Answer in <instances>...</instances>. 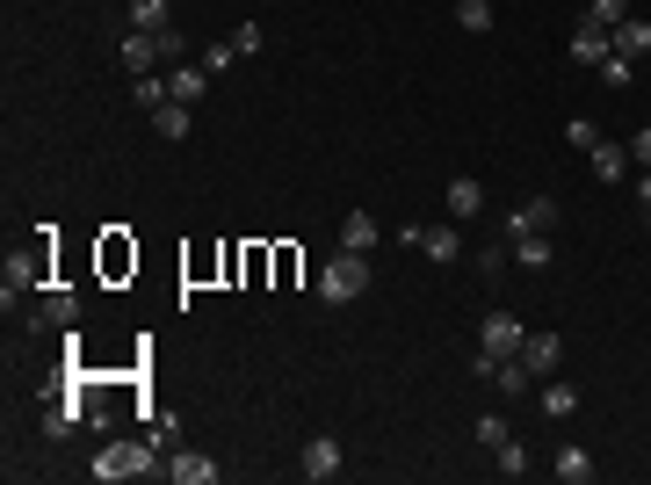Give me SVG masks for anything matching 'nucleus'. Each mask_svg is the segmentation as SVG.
I'll list each match as a JSON object with an SVG mask.
<instances>
[{
  "instance_id": "obj_1",
  "label": "nucleus",
  "mask_w": 651,
  "mask_h": 485,
  "mask_svg": "<svg viewBox=\"0 0 651 485\" xmlns=\"http://www.w3.org/2000/svg\"><path fill=\"white\" fill-rule=\"evenodd\" d=\"M362 290H369V254H348V247H340V254L319 268V297H326V305H355Z\"/></svg>"
},
{
  "instance_id": "obj_2",
  "label": "nucleus",
  "mask_w": 651,
  "mask_h": 485,
  "mask_svg": "<svg viewBox=\"0 0 651 485\" xmlns=\"http://www.w3.org/2000/svg\"><path fill=\"white\" fill-rule=\"evenodd\" d=\"M152 449H160V442H109L87 471H95L102 485H116V478H145V471H167V464H152Z\"/></svg>"
},
{
  "instance_id": "obj_3",
  "label": "nucleus",
  "mask_w": 651,
  "mask_h": 485,
  "mask_svg": "<svg viewBox=\"0 0 651 485\" xmlns=\"http://www.w3.org/2000/svg\"><path fill=\"white\" fill-rule=\"evenodd\" d=\"M521 333H529V326H521L514 312H492V319L478 326V348H485V355H500V362H507V355H521Z\"/></svg>"
},
{
  "instance_id": "obj_4",
  "label": "nucleus",
  "mask_w": 651,
  "mask_h": 485,
  "mask_svg": "<svg viewBox=\"0 0 651 485\" xmlns=\"http://www.w3.org/2000/svg\"><path fill=\"white\" fill-rule=\"evenodd\" d=\"M521 362H529V377H557L565 341H557V333H521Z\"/></svg>"
},
{
  "instance_id": "obj_5",
  "label": "nucleus",
  "mask_w": 651,
  "mask_h": 485,
  "mask_svg": "<svg viewBox=\"0 0 651 485\" xmlns=\"http://www.w3.org/2000/svg\"><path fill=\"white\" fill-rule=\"evenodd\" d=\"M608 51H615V37H608L594 15H579V29H572V58H579V66H601Z\"/></svg>"
},
{
  "instance_id": "obj_6",
  "label": "nucleus",
  "mask_w": 651,
  "mask_h": 485,
  "mask_svg": "<svg viewBox=\"0 0 651 485\" xmlns=\"http://www.w3.org/2000/svg\"><path fill=\"white\" fill-rule=\"evenodd\" d=\"M550 225H557V203H550V196H529V203L507 210V239H514V232H550Z\"/></svg>"
},
{
  "instance_id": "obj_7",
  "label": "nucleus",
  "mask_w": 651,
  "mask_h": 485,
  "mask_svg": "<svg viewBox=\"0 0 651 485\" xmlns=\"http://www.w3.org/2000/svg\"><path fill=\"white\" fill-rule=\"evenodd\" d=\"M123 66H131V80H145L160 66V37H152V29H131V37H123Z\"/></svg>"
},
{
  "instance_id": "obj_8",
  "label": "nucleus",
  "mask_w": 651,
  "mask_h": 485,
  "mask_svg": "<svg viewBox=\"0 0 651 485\" xmlns=\"http://www.w3.org/2000/svg\"><path fill=\"white\" fill-rule=\"evenodd\" d=\"M377 239H384V225L369 218V210H348V218H340V247H348V254H369Z\"/></svg>"
},
{
  "instance_id": "obj_9",
  "label": "nucleus",
  "mask_w": 651,
  "mask_h": 485,
  "mask_svg": "<svg viewBox=\"0 0 651 485\" xmlns=\"http://www.w3.org/2000/svg\"><path fill=\"white\" fill-rule=\"evenodd\" d=\"M167 478H174V485H210L217 464L203 457V449H174V457H167Z\"/></svg>"
},
{
  "instance_id": "obj_10",
  "label": "nucleus",
  "mask_w": 651,
  "mask_h": 485,
  "mask_svg": "<svg viewBox=\"0 0 651 485\" xmlns=\"http://www.w3.org/2000/svg\"><path fill=\"white\" fill-rule=\"evenodd\" d=\"M478 210H485V181H471V174H456V181H449V218L463 225V218H478Z\"/></svg>"
},
{
  "instance_id": "obj_11",
  "label": "nucleus",
  "mask_w": 651,
  "mask_h": 485,
  "mask_svg": "<svg viewBox=\"0 0 651 485\" xmlns=\"http://www.w3.org/2000/svg\"><path fill=\"white\" fill-rule=\"evenodd\" d=\"M630 167H637L630 145H608V138L594 145V181H630Z\"/></svg>"
},
{
  "instance_id": "obj_12",
  "label": "nucleus",
  "mask_w": 651,
  "mask_h": 485,
  "mask_svg": "<svg viewBox=\"0 0 651 485\" xmlns=\"http://www.w3.org/2000/svg\"><path fill=\"white\" fill-rule=\"evenodd\" d=\"M333 471H340V442L312 435V442H304V478H333Z\"/></svg>"
},
{
  "instance_id": "obj_13",
  "label": "nucleus",
  "mask_w": 651,
  "mask_h": 485,
  "mask_svg": "<svg viewBox=\"0 0 651 485\" xmlns=\"http://www.w3.org/2000/svg\"><path fill=\"white\" fill-rule=\"evenodd\" d=\"M550 471L565 478V485H586V478H594V457H586L579 442H565V449H557V457H550Z\"/></svg>"
},
{
  "instance_id": "obj_14",
  "label": "nucleus",
  "mask_w": 651,
  "mask_h": 485,
  "mask_svg": "<svg viewBox=\"0 0 651 485\" xmlns=\"http://www.w3.org/2000/svg\"><path fill=\"white\" fill-rule=\"evenodd\" d=\"M608 37H615V51H623V58H644V51H651V22H637V15H623V22H615V29H608Z\"/></svg>"
},
{
  "instance_id": "obj_15",
  "label": "nucleus",
  "mask_w": 651,
  "mask_h": 485,
  "mask_svg": "<svg viewBox=\"0 0 651 485\" xmlns=\"http://www.w3.org/2000/svg\"><path fill=\"white\" fill-rule=\"evenodd\" d=\"M167 87H174V102H189V109H196V102L210 95V73H203V66H174Z\"/></svg>"
},
{
  "instance_id": "obj_16",
  "label": "nucleus",
  "mask_w": 651,
  "mask_h": 485,
  "mask_svg": "<svg viewBox=\"0 0 651 485\" xmlns=\"http://www.w3.org/2000/svg\"><path fill=\"white\" fill-rule=\"evenodd\" d=\"M37 319H44V326H80V297H73V290H44Z\"/></svg>"
},
{
  "instance_id": "obj_17",
  "label": "nucleus",
  "mask_w": 651,
  "mask_h": 485,
  "mask_svg": "<svg viewBox=\"0 0 651 485\" xmlns=\"http://www.w3.org/2000/svg\"><path fill=\"white\" fill-rule=\"evenodd\" d=\"M543 413H550V420H572V413H579V391H572L565 377H543Z\"/></svg>"
},
{
  "instance_id": "obj_18",
  "label": "nucleus",
  "mask_w": 651,
  "mask_h": 485,
  "mask_svg": "<svg viewBox=\"0 0 651 485\" xmlns=\"http://www.w3.org/2000/svg\"><path fill=\"white\" fill-rule=\"evenodd\" d=\"M492 384H500L507 399H529V384H536V377H529V362H521V355H507L500 370H492Z\"/></svg>"
},
{
  "instance_id": "obj_19",
  "label": "nucleus",
  "mask_w": 651,
  "mask_h": 485,
  "mask_svg": "<svg viewBox=\"0 0 651 485\" xmlns=\"http://www.w3.org/2000/svg\"><path fill=\"white\" fill-rule=\"evenodd\" d=\"M507 247H514V261H521V268H550V239H543V232H514Z\"/></svg>"
},
{
  "instance_id": "obj_20",
  "label": "nucleus",
  "mask_w": 651,
  "mask_h": 485,
  "mask_svg": "<svg viewBox=\"0 0 651 485\" xmlns=\"http://www.w3.org/2000/svg\"><path fill=\"white\" fill-rule=\"evenodd\" d=\"M44 276V254H8V305H15V290H29Z\"/></svg>"
},
{
  "instance_id": "obj_21",
  "label": "nucleus",
  "mask_w": 651,
  "mask_h": 485,
  "mask_svg": "<svg viewBox=\"0 0 651 485\" xmlns=\"http://www.w3.org/2000/svg\"><path fill=\"white\" fill-rule=\"evenodd\" d=\"M189 124H196V116H189V102H167V109H152V131H160V138H189Z\"/></svg>"
},
{
  "instance_id": "obj_22",
  "label": "nucleus",
  "mask_w": 651,
  "mask_h": 485,
  "mask_svg": "<svg viewBox=\"0 0 651 485\" xmlns=\"http://www.w3.org/2000/svg\"><path fill=\"white\" fill-rule=\"evenodd\" d=\"M565 145H572V153H594V145H601V124H594V116H572V124H565Z\"/></svg>"
},
{
  "instance_id": "obj_23",
  "label": "nucleus",
  "mask_w": 651,
  "mask_h": 485,
  "mask_svg": "<svg viewBox=\"0 0 651 485\" xmlns=\"http://www.w3.org/2000/svg\"><path fill=\"white\" fill-rule=\"evenodd\" d=\"M456 22L471 29V37H485V29H492V0H456Z\"/></svg>"
},
{
  "instance_id": "obj_24",
  "label": "nucleus",
  "mask_w": 651,
  "mask_h": 485,
  "mask_svg": "<svg viewBox=\"0 0 651 485\" xmlns=\"http://www.w3.org/2000/svg\"><path fill=\"white\" fill-rule=\"evenodd\" d=\"M492 464H500V478H521V471H529V449H521V442L507 435L500 449H492Z\"/></svg>"
},
{
  "instance_id": "obj_25",
  "label": "nucleus",
  "mask_w": 651,
  "mask_h": 485,
  "mask_svg": "<svg viewBox=\"0 0 651 485\" xmlns=\"http://www.w3.org/2000/svg\"><path fill=\"white\" fill-rule=\"evenodd\" d=\"M232 58H239V51H232V37H217V44H203V51H196V66H203V73L217 80V73L232 66Z\"/></svg>"
},
{
  "instance_id": "obj_26",
  "label": "nucleus",
  "mask_w": 651,
  "mask_h": 485,
  "mask_svg": "<svg viewBox=\"0 0 651 485\" xmlns=\"http://www.w3.org/2000/svg\"><path fill=\"white\" fill-rule=\"evenodd\" d=\"M73 428H80V406H51V413H44V435H51V442H66Z\"/></svg>"
},
{
  "instance_id": "obj_27",
  "label": "nucleus",
  "mask_w": 651,
  "mask_h": 485,
  "mask_svg": "<svg viewBox=\"0 0 651 485\" xmlns=\"http://www.w3.org/2000/svg\"><path fill=\"white\" fill-rule=\"evenodd\" d=\"M131 29H167V0H131Z\"/></svg>"
},
{
  "instance_id": "obj_28",
  "label": "nucleus",
  "mask_w": 651,
  "mask_h": 485,
  "mask_svg": "<svg viewBox=\"0 0 651 485\" xmlns=\"http://www.w3.org/2000/svg\"><path fill=\"white\" fill-rule=\"evenodd\" d=\"M507 239H485V247H478V276H500V268H507Z\"/></svg>"
},
{
  "instance_id": "obj_29",
  "label": "nucleus",
  "mask_w": 651,
  "mask_h": 485,
  "mask_svg": "<svg viewBox=\"0 0 651 485\" xmlns=\"http://www.w3.org/2000/svg\"><path fill=\"white\" fill-rule=\"evenodd\" d=\"M601 80L615 87V95H623V87H630V58H623V51H608V58H601Z\"/></svg>"
},
{
  "instance_id": "obj_30",
  "label": "nucleus",
  "mask_w": 651,
  "mask_h": 485,
  "mask_svg": "<svg viewBox=\"0 0 651 485\" xmlns=\"http://www.w3.org/2000/svg\"><path fill=\"white\" fill-rule=\"evenodd\" d=\"M152 37H160V58H174V66H189V44H181V29L167 22V29H152Z\"/></svg>"
},
{
  "instance_id": "obj_31",
  "label": "nucleus",
  "mask_w": 651,
  "mask_h": 485,
  "mask_svg": "<svg viewBox=\"0 0 651 485\" xmlns=\"http://www.w3.org/2000/svg\"><path fill=\"white\" fill-rule=\"evenodd\" d=\"M507 442V420L500 413H478V449H500Z\"/></svg>"
},
{
  "instance_id": "obj_32",
  "label": "nucleus",
  "mask_w": 651,
  "mask_h": 485,
  "mask_svg": "<svg viewBox=\"0 0 651 485\" xmlns=\"http://www.w3.org/2000/svg\"><path fill=\"white\" fill-rule=\"evenodd\" d=\"M586 15H594L601 29H615V22H623V15H630V0H594V8H586Z\"/></svg>"
},
{
  "instance_id": "obj_33",
  "label": "nucleus",
  "mask_w": 651,
  "mask_h": 485,
  "mask_svg": "<svg viewBox=\"0 0 651 485\" xmlns=\"http://www.w3.org/2000/svg\"><path fill=\"white\" fill-rule=\"evenodd\" d=\"M138 254L131 247H123V239H109V247H102V268H109V276H123V268H131Z\"/></svg>"
},
{
  "instance_id": "obj_34",
  "label": "nucleus",
  "mask_w": 651,
  "mask_h": 485,
  "mask_svg": "<svg viewBox=\"0 0 651 485\" xmlns=\"http://www.w3.org/2000/svg\"><path fill=\"white\" fill-rule=\"evenodd\" d=\"M232 51H239V58H254V51H261V29H254V22H239V29H232Z\"/></svg>"
},
{
  "instance_id": "obj_35",
  "label": "nucleus",
  "mask_w": 651,
  "mask_h": 485,
  "mask_svg": "<svg viewBox=\"0 0 651 485\" xmlns=\"http://www.w3.org/2000/svg\"><path fill=\"white\" fill-rule=\"evenodd\" d=\"M630 160H637V167H651V124H644V131L630 138Z\"/></svg>"
},
{
  "instance_id": "obj_36",
  "label": "nucleus",
  "mask_w": 651,
  "mask_h": 485,
  "mask_svg": "<svg viewBox=\"0 0 651 485\" xmlns=\"http://www.w3.org/2000/svg\"><path fill=\"white\" fill-rule=\"evenodd\" d=\"M637 196H644V210H651V167H644V174H637Z\"/></svg>"
}]
</instances>
